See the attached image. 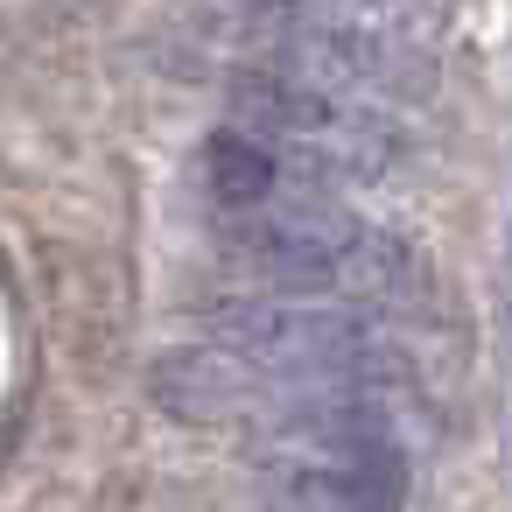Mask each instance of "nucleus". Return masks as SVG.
Masks as SVG:
<instances>
[{
  "instance_id": "nucleus-1",
  "label": "nucleus",
  "mask_w": 512,
  "mask_h": 512,
  "mask_svg": "<svg viewBox=\"0 0 512 512\" xmlns=\"http://www.w3.org/2000/svg\"><path fill=\"white\" fill-rule=\"evenodd\" d=\"M218 253L246 281V295H302V302H400L421 288V260L386 225L337 204V190H281L260 211L218 218Z\"/></svg>"
},
{
  "instance_id": "nucleus-2",
  "label": "nucleus",
  "mask_w": 512,
  "mask_h": 512,
  "mask_svg": "<svg viewBox=\"0 0 512 512\" xmlns=\"http://www.w3.org/2000/svg\"><path fill=\"white\" fill-rule=\"evenodd\" d=\"M204 344L253 365L267 379V407L295 393H379L393 365L386 330L358 302H302V295H232L204 316Z\"/></svg>"
},
{
  "instance_id": "nucleus-3",
  "label": "nucleus",
  "mask_w": 512,
  "mask_h": 512,
  "mask_svg": "<svg viewBox=\"0 0 512 512\" xmlns=\"http://www.w3.org/2000/svg\"><path fill=\"white\" fill-rule=\"evenodd\" d=\"M225 127L267 141L288 162V176L309 190L372 183L400 155V127L386 106L351 99V92H323V85H302L281 71H232L225 78Z\"/></svg>"
},
{
  "instance_id": "nucleus-4",
  "label": "nucleus",
  "mask_w": 512,
  "mask_h": 512,
  "mask_svg": "<svg viewBox=\"0 0 512 512\" xmlns=\"http://www.w3.org/2000/svg\"><path fill=\"white\" fill-rule=\"evenodd\" d=\"M148 400L190 428H232V421L253 428L267 414V379L218 344H176L148 365Z\"/></svg>"
},
{
  "instance_id": "nucleus-5",
  "label": "nucleus",
  "mask_w": 512,
  "mask_h": 512,
  "mask_svg": "<svg viewBox=\"0 0 512 512\" xmlns=\"http://www.w3.org/2000/svg\"><path fill=\"white\" fill-rule=\"evenodd\" d=\"M204 190H211V211L232 218V211L274 204L281 190H295V176H288V162H281L267 141H253V134H239V127H218V134L204 141Z\"/></svg>"
}]
</instances>
